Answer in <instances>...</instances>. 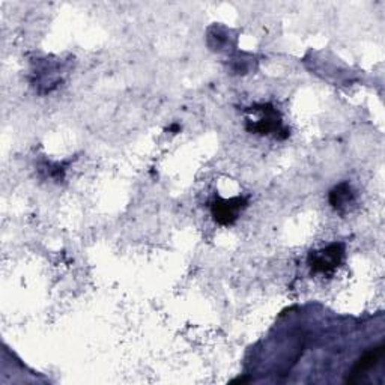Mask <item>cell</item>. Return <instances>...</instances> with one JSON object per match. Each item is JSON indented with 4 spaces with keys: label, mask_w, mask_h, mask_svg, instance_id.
<instances>
[{
    "label": "cell",
    "mask_w": 385,
    "mask_h": 385,
    "mask_svg": "<svg viewBox=\"0 0 385 385\" xmlns=\"http://www.w3.org/2000/svg\"><path fill=\"white\" fill-rule=\"evenodd\" d=\"M343 256V246L333 244L322 251H316L310 256V267L313 272L328 274L334 271Z\"/></svg>",
    "instance_id": "6da1fadb"
},
{
    "label": "cell",
    "mask_w": 385,
    "mask_h": 385,
    "mask_svg": "<svg viewBox=\"0 0 385 385\" xmlns=\"http://www.w3.org/2000/svg\"><path fill=\"white\" fill-rule=\"evenodd\" d=\"M263 112H265V118H262L260 120H258V122L255 124V127H253V130L255 131H260V133L263 134H268L270 131H274V130H279V125H280V120H277V113L276 110H272L271 107H265L263 106Z\"/></svg>",
    "instance_id": "5b68a950"
},
{
    "label": "cell",
    "mask_w": 385,
    "mask_h": 385,
    "mask_svg": "<svg viewBox=\"0 0 385 385\" xmlns=\"http://www.w3.org/2000/svg\"><path fill=\"white\" fill-rule=\"evenodd\" d=\"M382 357H384V346H378L375 349L369 351L367 354L357 362L355 367L352 369L351 375L348 377L346 381L349 384L360 382L362 378L367 375V372H370L373 367L378 365V362L382 360Z\"/></svg>",
    "instance_id": "3957f363"
},
{
    "label": "cell",
    "mask_w": 385,
    "mask_h": 385,
    "mask_svg": "<svg viewBox=\"0 0 385 385\" xmlns=\"http://www.w3.org/2000/svg\"><path fill=\"white\" fill-rule=\"evenodd\" d=\"M352 199H354V194H352L349 185L346 184L339 185L337 189H334L332 194H329V203H332L334 210L337 211H342L343 208H346L352 202Z\"/></svg>",
    "instance_id": "277c9868"
},
{
    "label": "cell",
    "mask_w": 385,
    "mask_h": 385,
    "mask_svg": "<svg viewBox=\"0 0 385 385\" xmlns=\"http://www.w3.org/2000/svg\"><path fill=\"white\" fill-rule=\"evenodd\" d=\"M246 206L244 199L241 197H236V199H230V201H217L213 205V215L214 220L220 225H232L235 220L239 215V211H243V208Z\"/></svg>",
    "instance_id": "7a4b0ae2"
}]
</instances>
